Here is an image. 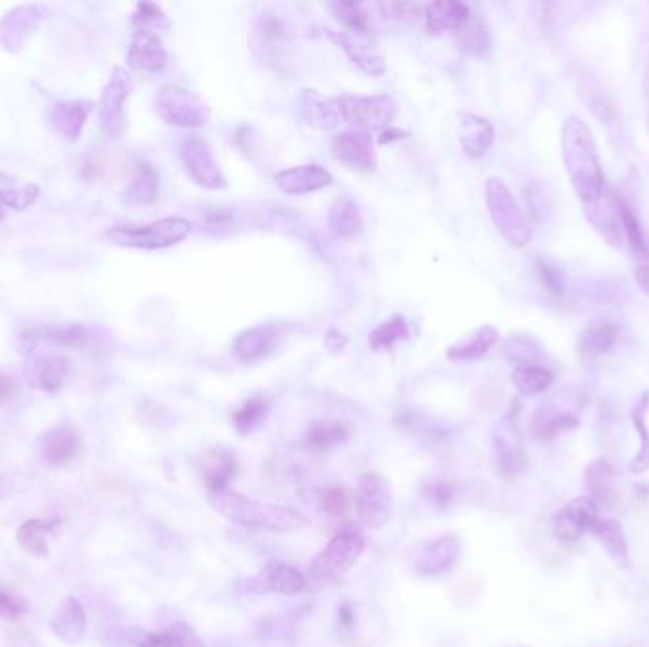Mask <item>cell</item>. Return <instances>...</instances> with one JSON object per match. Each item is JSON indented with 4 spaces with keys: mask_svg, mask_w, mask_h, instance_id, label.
Here are the masks:
<instances>
[{
    "mask_svg": "<svg viewBox=\"0 0 649 647\" xmlns=\"http://www.w3.org/2000/svg\"><path fill=\"white\" fill-rule=\"evenodd\" d=\"M50 627L54 630L57 638L69 646H76L84 640L86 629H88V617L86 610L75 596L65 598L54 617L50 619Z\"/></svg>",
    "mask_w": 649,
    "mask_h": 647,
    "instance_id": "d4e9b609",
    "label": "cell"
},
{
    "mask_svg": "<svg viewBox=\"0 0 649 647\" xmlns=\"http://www.w3.org/2000/svg\"><path fill=\"white\" fill-rule=\"evenodd\" d=\"M505 355L517 363V367L520 365H539V348L538 344L528 338V336H513L507 346H505Z\"/></svg>",
    "mask_w": 649,
    "mask_h": 647,
    "instance_id": "c3c4849f",
    "label": "cell"
},
{
    "mask_svg": "<svg viewBox=\"0 0 649 647\" xmlns=\"http://www.w3.org/2000/svg\"><path fill=\"white\" fill-rule=\"evenodd\" d=\"M160 173L149 162H139L126 190V202L131 205H149L158 198Z\"/></svg>",
    "mask_w": 649,
    "mask_h": 647,
    "instance_id": "d590c367",
    "label": "cell"
},
{
    "mask_svg": "<svg viewBox=\"0 0 649 647\" xmlns=\"http://www.w3.org/2000/svg\"><path fill=\"white\" fill-rule=\"evenodd\" d=\"M617 338H619V327L612 321L598 319L581 333L579 350L585 357H602L612 352Z\"/></svg>",
    "mask_w": 649,
    "mask_h": 647,
    "instance_id": "e575fe53",
    "label": "cell"
},
{
    "mask_svg": "<svg viewBox=\"0 0 649 647\" xmlns=\"http://www.w3.org/2000/svg\"><path fill=\"white\" fill-rule=\"evenodd\" d=\"M422 496L426 498L429 505L445 509L450 505V501L454 498V490L450 484L446 482H429L422 488Z\"/></svg>",
    "mask_w": 649,
    "mask_h": 647,
    "instance_id": "db71d44e",
    "label": "cell"
},
{
    "mask_svg": "<svg viewBox=\"0 0 649 647\" xmlns=\"http://www.w3.org/2000/svg\"><path fill=\"white\" fill-rule=\"evenodd\" d=\"M156 112L173 128H202L211 111L198 95L179 86H166L156 95Z\"/></svg>",
    "mask_w": 649,
    "mask_h": 647,
    "instance_id": "9c48e42d",
    "label": "cell"
},
{
    "mask_svg": "<svg viewBox=\"0 0 649 647\" xmlns=\"http://www.w3.org/2000/svg\"><path fill=\"white\" fill-rule=\"evenodd\" d=\"M268 412H270V403L266 401V397L255 395L247 399L242 407L232 414V424L240 435H249L264 424Z\"/></svg>",
    "mask_w": 649,
    "mask_h": 647,
    "instance_id": "f6af8a7d",
    "label": "cell"
},
{
    "mask_svg": "<svg viewBox=\"0 0 649 647\" xmlns=\"http://www.w3.org/2000/svg\"><path fill=\"white\" fill-rule=\"evenodd\" d=\"M334 158L350 169L372 171L376 167V152L371 135L363 131H342L333 137Z\"/></svg>",
    "mask_w": 649,
    "mask_h": 647,
    "instance_id": "d6986e66",
    "label": "cell"
},
{
    "mask_svg": "<svg viewBox=\"0 0 649 647\" xmlns=\"http://www.w3.org/2000/svg\"><path fill=\"white\" fill-rule=\"evenodd\" d=\"M164 647H205L196 630L185 621H175L162 632Z\"/></svg>",
    "mask_w": 649,
    "mask_h": 647,
    "instance_id": "681fc988",
    "label": "cell"
},
{
    "mask_svg": "<svg viewBox=\"0 0 649 647\" xmlns=\"http://www.w3.org/2000/svg\"><path fill=\"white\" fill-rule=\"evenodd\" d=\"M133 644L137 647H164L162 632H149V630H139L133 638Z\"/></svg>",
    "mask_w": 649,
    "mask_h": 647,
    "instance_id": "680465c9",
    "label": "cell"
},
{
    "mask_svg": "<svg viewBox=\"0 0 649 647\" xmlns=\"http://www.w3.org/2000/svg\"><path fill=\"white\" fill-rule=\"evenodd\" d=\"M291 46H293V38L287 23L276 14L270 12L262 14L251 37V48L255 56L262 59L264 63L272 65L283 61V57L289 54Z\"/></svg>",
    "mask_w": 649,
    "mask_h": 647,
    "instance_id": "9a60e30c",
    "label": "cell"
},
{
    "mask_svg": "<svg viewBox=\"0 0 649 647\" xmlns=\"http://www.w3.org/2000/svg\"><path fill=\"white\" fill-rule=\"evenodd\" d=\"M131 90L133 82L130 73L120 67L112 69L99 103V126L109 139H118L126 131V101Z\"/></svg>",
    "mask_w": 649,
    "mask_h": 647,
    "instance_id": "8fae6325",
    "label": "cell"
},
{
    "mask_svg": "<svg viewBox=\"0 0 649 647\" xmlns=\"http://www.w3.org/2000/svg\"><path fill=\"white\" fill-rule=\"evenodd\" d=\"M460 48L469 56H486L490 50V33L479 14H473L465 21L464 27L456 33Z\"/></svg>",
    "mask_w": 649,
    "mask_h": 647,
    "instance_id": "b9f144b4",
    "label": "cell"
},
{
    "mask_svg": "<svg viewBox=\"0 0 649 647\" xmlns=\"http://www.w3.org/2000/svg\"><path fill=\"white\" fill-rule=\"evenodd\" d=\"M587 403V397L581 389H564L545 401L536 410L532 418L530 431L538 441H551L564 431L579 426L581 410Z\"/></svg>",
    "mask_w": 649,
    "mask_h": 647,
    "instance_id": "5b68a950",
    "label": "cell"
},
{
    "mask_svg": "<svg viewBox=\"0 0 649 647\" xmlns=\"http://www.w3.org/2000/svg\"><path fill=\"white\" fill-rule=\"evenodd\" d=\"M93 103L90 101H59L52 112V122L59 135H63L67 141L75 143L80 139L82 130L86 126L88 116L92 114Z\"/></svg>",
    "mask_w": 649,
    "mask_h": 647,
    "instance_id": "f546056e",
    "label": "cell"
},
{
    "mask_svg": "<svg viewBox=\"0 0 649 647\" xmlns=\"http://www.w3.org/2000/svg\"><path fill=\"white\" fill-rule=\"evenodd\" d=\"M192 232V224L181 217H167L160 221L150 222L145 226H116L107 230V240L120 247L141 249V251H158L173 247L186 240Z\"/></svg>",
    "mask_w": 649,
    "mask_h": 647,
    "instance_id": "3957f363",
    "label": "cell"
},
{
    "mask_svg": "<svg viewBox=\"0 0 649 647\" xmlns=\"http://www.w3.org/2000/svg\"><path fill=\"white\" fill-rule=\"evenodd\" d=\"M355 511L367 528H384L393 517L390 482L378 473L361 475L355 488Z\"/></svg>",
    "mask_w": 649,
    "mask_h": 647,
    "instance_id": "30bf717a",
    "label": "cell"
},
{
    "mask_svg": "<svg viewBox=\"0 0 649 647\" xmlns=\"http://www.w3.org/2000/svg\"><path fill=\"white\" fill-rule=\"evenodd\" d=\"M133 25H135V31L156 33L160 27L167 25L166 14L156 4L141 2V4H137V10L133 14Z\"/></svg>",
    "mask_w": 649,
    "mask_h": 647,
    "instance_id": "f907efd6",
    "label": "cell"
},
{
    "mask_svg": "<svg viewBox=\"0 0 649 647\" xmlns=\"http://www.w3.org/2000/svg\"><path fill=\"white\" fill-rule=\"evenodd\" d=\"M333 183V175L317 164L291 167L276 175V185L281 192L291 196L312 194Z\"/></svg>",
    "mask_w": 649,
    "mask_h": 647,
    "instance_id": "cb8c5ba5",
    "label": "cell"
},
{
    "mask_svg": "<svg viewBox=\"0 0 649 647\" xmlns=\"http://www.w3.org/2000/svg\"><path fill=\"white\" fill-rule=\"evenodd\" d=\"M80 448V435L75 427L63 426L48 429L38 439V452L42 462L48 463L50 467H61L71 462Z\"/></svg>",
    "mask_w": 649,
    "mask_h": 647,
    "instance_id": "7402d4cb",
    "label": "cell"
},
{
    "mask_svg": "<svg viewBox=\"0 0 649 647\" xmlns=\"http://www.w3.org/2000/svg\"><path fill=\"white\" fill-rule=\"evenodd\" d=\"M27 610H29V606L21 596L0 585V619L18 621L27 615Z\"/></svg>",
    "mask_w": 649,
    "mask_h": 647,
    "instance_id": "f5cc1de1",
    "label": "cell"
},
{
    "mask_svg": "<svg viewBox=\"0 0 649 647\" xmlns=\"http://www.w3.org/2000/svg\"><path fill=\"white\" fill-rule=\"evenodd\" d=\"M329 10L333 18L346 29V33L357 37H369L371 33V14L361 2H331Z\"/></svg>",
    "mask_w": 649,
    "mask_h": 647,
    "instance_id": "f35d334b",
    "label": "cell"
},
{
    "mask_svg": "<svg viewBox=\"0 0 649 647\" xmlns=\"http://www.w3.org/2000/svg\"><path fill=\"white\" fill-rule=\"evenodd\" d=\"M207 501L224 518L245 528H262L270 532H293L308 524V518L293 507L253 500L230 488L207 492Z\"/></svg>",
    "mask_w": 649,
    "mask_h": 647,
    "instance_id": "7a4b0ae2",
    "label": "cell"
},
{
    "mask_svg": "<svg viewBox=\"0 0 649 647\" xmlns=\"http://www.w3.org/2000/svg\"><path fill=\"white\" fill-rule=\"evenodd\" d=\"M562 158L581 202L596 204L604 194V171L593 131L575 114L562 124Z\"/></svg>",
    "mask_w": 649,
    "mask_h": 647,
    "instance_id": "6da1fadb",
    "label": "cell"
},
{
    "mask_svg": "<svg viewBox=\"0 0 649 647\" xmlns=\"http://www.w3.org/2000/svg\"><path fill=\"white\" fill-rule=\"evenodd\" d=\"M649 407V393H644L642 401L634 407L632 410V424H634V429L640 437V450L636 452V456L632 458L631 473L634 475H642L649 471V431L646 427V412H648Z\"/></svg>",
    "mask_w": 649,
    "mask_h": 647,
    "instance_id": "ee69618b",
    "label": "cell"
},
{
    "mask_svg": "<svg viewBox=\"0 0 649 647\" xmlns=\"http://www.w3.org/2000/svg\"><path fill=\"white\" fill-rule=\"evenodd\" d=\"M2 183L0 175V204L16 211H23L29 205L35 204L38 198V188L35 185H16L12 177H4Z\"/></svg>",
    "mask_w": 649,
    "mask_h": 647,
    "instance_id": "7dc6e473",
    "label": "cell"
},
{
    "mask_svg": "<svg viewBox=\"0 0 649 647\" xmlns=\"http://www.w3.org/2000/svg\"><path fill=\"white\" fill-rule=\"evenodd\" d=\"M585 488L589 492V498H593L596 503L600 501H610L613 496V473L612 465L604 460L593 462L585 469Z\"/></svg>",
    "mask_w": 649,
    "mask_h": 647,
    "instance_id": "7bdbcfd3",
    "label": "cell"
},
{
    "mask_svg": "<svg viewBox=\"0 0 649 647\" xmlns=\"http://www.w3.org/2000/svg\"><path fill=\"white\" fill-rule=\"evenodd\" d=\"M57 520L54 518H31L25 520L18 528L16 541L18 547L25 555L35 556V558H46L50 549H48V536L50 532L57 528Z\"/></svg>",
    "mask_w": 649,
    "mask_h": 647,
    "instance_id": "836d02e7",
    "label": "cell"
},
{
    "mask_svg": "<svg viewBox=\"0 0 649 647\" xmlns=\"http://www.w3.org/2000/svg\"><path fill=\"white\" fill-rule=\"evenodd\" d=\"M304 589H306V577L300 574L295 566L281 560L266 562L257 574L243 581V591L251 594L295 596Z\"/></svg>",
    "mask_w": 649,
    "mask_h": 647,
    "instance_id": "4fadbf2b",
    "label": "cell"
},
{
    "mask_svg": "<svg viewBox=\"0 0 649 647\" xmlns=\"http://www.w3.org/2000/svg\"><path fill=\"white\" fill-rule=\"evenodd\" d=\"M513 384L522 397H536L551 388L555 376L541 365H520L511 374Z\"/></svg>",
    "mask_w": 649,
    "mask_h": 647,
    "instance_id": "60d3db41",
    "label": "cell"
},
{
    "mask_svg": "<svg viewBox=\"0 0 649 647\" xmlns=\"http://www.w3.org/2000/svg\"><path fill=\"white\" fill-rule=\"evenodd\" d=\"M408 325L403 315H393L386 323H382L378 329L372 331L369 336V344H371L374 352H384L393 348L399 340L407 338Z\"/></svg>",
    "mask_w": 649,
    "mask_h": 647,
    "instance_id": "bcb514c9",
    "label": "cell"
},
{
    "mask_svg": "<svg viewBox=\"0 0 649 647\" xmlns=\"http://www.w3.org/2000/svg\"><path fill=\"white\" fill-rule=\"evenodd\" d=\"M460 143L469 158H483L494 143V126L473 112L460 116Z\"/></svg>",
    "mask_w": 649,
    "mask_h": 647,
    "instance_id": "4316f807",
    "label": "cell"
},
{
    "mask_svg": "<svg viewBox=\"0 0 649 647\" xmlns=\"http://www.w3.org/2000/svg\"><path fill=\"white\" fill-rule=\"evenodd\" d=\"M469 16H471V8L464 2H456V0L433 2L426 10L427 33L431 35H441L445 31L458 33Z\"/></svg>",
    "mask_w": 649,
    "mask_h": 647,
    "instance_id": "f1b7e54d",
    "label": "cell"
},
{
    "mask_svg": "<svg viewBox=\"0 0 649 647\" xmlns=\"http://www.w3.org/2000/svg\"><path fill=\"white\" fill-rule=\"evenodd\" d=\"M181 160L194 183L209 190L226 188L223 169L217 164L209 143L200 135L186 137L181 145Z\"/></svg>",
    "mask_w": 649,
    "mask_h": 647,
    "instance_id": "7c38bea8",
    "label": "cell"
},
{
    "mask_svg": "<svg viewBox=\"0 0 649 647\" xmlns=\"http://www.w3.org/2000/svg\"><path fill=\"white\" fill-rule=\"evenodd\" d=\"M348 435H350L348 427L338 420H317L308 427L304 441L312 450L325 452L338 444L346 443Z\"/></svg>",
    "mask_w": 649,
    "mask_h": 647,
    "instance_id": "ab89813d",
    "label": "cell"
},
{
    "mask_svg": "<svg viewBox=\"0 0 649 647\" xmlns=\"http://www.w3.org/2000/svg\"><path fill=\"white\" fill-rule=\"evenodd\" d=\"M46 18V8L42 6H18L0 19V48L6 52H21L25 42L37 31L40 21Z\"/></svg>",
    "mask_w": 649,
    "mask_h": 647,
    "instance_id": "e0dca14e",
    "label": "cell"
},
{
    "mask_svg": "<svg viewBox=\"0 0 649 647\" xmlns=\"http://www.w3.org/2000/svg\"><path fill=\"white\" fill-rule=\"evenodd\" d=\"M365 545V536L357 528L346 526L338 530L327 547L314 558L310 568L312 577L317 581H333L346 574L363 555Z\"/></svg>",
    "mask_w": 649,
    "mask_h": 647,
    "instance_id": "8992f818",
    "label": "cell"
},
{
    "mask_svg": "<svg viewBox=\"0 0 649 647\" xmlns=\"http://www.w3.org/2000/svg\"><path fill=\"white\" fill-rule=\"evenodd\" d=\"M4 217H6V213H4V205L0 204V222L4 221Z\"/></svg>",
    "mask_w": 649,
    "mask_h": 647,
    "instance_id": "6125c7cd",
    "label": "cell"
},
{
    "mask_svg": "<svg viewBox=\"0 0 649 647\" xmlns=\"http://www.w3.org/2000/svg\"><path fill=\"white\" fill-rule=\"evenodd\" d=\"M613 200H615V207H617V213H619L623 240L627 241L629 247H631L632 255L636 260V268H649V245L640 222L636 219L631 205L625 204L621 200V196L613 194Z\"/></svg>",
    "mask_w": 649,
    "mask_h": 647,
    "instance_id": "d6a6232c",
    "label": "cell"
},
{
    "mask_svg": "<svg viewBox=\"0 0 649 647\" xmlns=\"http://www.w3.org/2000/svg\"><path fill=\"white\" fill-rule=\"evenodd\" d=\"M23 338L33 340V342H46L54 346H63V348H88L92 344L93 333L90 327L86 325H52V327H42L37 331L23 334Z\"/></svg>",
    "mask_w": 649,
    "mask_h": 647,
    "instance_id": "1f68e13d",
    "label": "cell"
},
{
    "mask_svg": "<svg viewBox=\"0 0 649 647\" xmlns=\"http://www.w3.org/2000/svg\"><path fill=\"white\" fill-rule=\"evenodd\" d=\"M591 534L619 568H629L631 566L629 541L625 536L623 524L619 520H615V518H598L593 530H591Z\"/></svg>",
    "mask_w": 649,
    "mask_h": 647,
    "instance_id": "83f0119b",
    "label": "cell"
},
{
    "mask_svg": "<svg viewBox=\"0 0 649 647\" xmlns=\"http://www.w3.org/2000/svg\"><path fill=\"white\" fill-rule=\"evenodd\" d=\"M71 370V363L63 353L33 352L23 367V376L27 384L38 391L56 393L63 388Z\"/></svg>",
    "mask_w": 649,
    "mask_h": 647,
    "instance_id": "2e32d148",
    "label": "cell"
},
{
    "mask_svg": "<svg viewBox=\"0 0 649 647\" xmlns=\"http://www.w3.org/2000/svg\"><path fill=\"white\" fill-rule=\"evenodd\" d=\"M338 621H340V625H342L344 629H352L355 617H353L352 606H350V604H342V606L338 608Z\"/></svg>",
    "mask_w": 649,
    "mask_h": 647,
    "instance_id": "91938a15",
    "label": "cell"
},
{
    "mask_svg": "<svg viewBox=\"0 0 649 647\" xmlns=\"http://www.w3.org/2000/svg\"><path fill=\"white\" fill-rule=\"evenodd\" d=\"M342 120L355 131H386L397 114L390 95H342L338 97Z\"/></svg>",
    "mask_w": 649,
    "mask_h": 647,
    "instance_id": "ba28073f",
    "label": "cell"
},
{
    "mask_svg": "<svg viewBox=\"0 0 649 647\" xmlns=\"http://www.w3.org/2000/svg\"><path fill=\"white\" fill-rule=\"evenodd\" d=\"M167 52L160 37L150 31H135L128 48V65L135 71L158 73L166 67Z\"/></svg>",
    "mask_w": 649,
    "mask_h": 647,
    "instance_id": "603a6c76",
    "label": "cell"
},
{
    "mask_svg": "<svg viewBox=\"0 0 649 647\" xmlns=\"http://www.w3.org/2000/svg\"><path fill=\"white\" fill-rule=\"evenodd\" d=\"M378 10L382 18L393 21L397 25H405L420 16V6L412 2H380Z\"/></svg>",
    "mask_w": 649,
    "mask_h": 647,
    "instance_id": "816d5d0a",
    "label": "cell"
},
{
    "mask_svg": "<svg viewBox=\"0 0 649 647\" xmlns=\"http://www.w3.org/2000/svg\"><path fill=\"white\" fill-rule=\"evenodd\" d=\"M539 276L543 279V285L553 293L560 296L564 293V274L558 270L557 266L549 262H539Z\"/></svg>",
    "mask_w": 649,
    "mask_h": 647,
    "instance_id": "9f6ffc18",
    "label": "cell"
},
{
    "mask_svg": "<svg viewBox=\"0 0 649 647\" xmlns=\"http://www.w3.org/2000/svg\"><path fill=\"white\" fill-rule=\"evenodd\" d=\"M405 135H407V133H403V131L388 128V130L382 131L380 143H382V145H386V143H391V141H399V139H405Z\"/></svg>",
    "mask_w": 649,
    "mask_h": 647,
    "instance_id": "94428289",
    "label": "cell"
},
{
    "mask_svg": "<svg viewBox=\"0 0 649 647\" xmlns=\"http://www.w3.org/2000/svg\"><path fill=\"white\" fill-rule=\"evenodd\" d=\"M484 190L490 217L503 240L513 247H526L532 241V228L513 192L498 177H490Z\"/></svg>",
    "mask_w": 649,
    "mask_h": 647,
    "instance_id": "277c9868",
    "label": "cell"
},
{
    "mask_svg": "<svg viewBox=\"0 0 649 647\" xmlns=\"http://www.w3.org/2000/svg\"><path fill=\"white\" fill-rule=\"evenodd\" d=\"M460 556V539L456 536H441L426 543L414 560V572L422 577L441 575L448 572Z\"/></svg>",
    "mask_w": 649,
    "mask_h": 647,
    "instance_id": "ffe728a7",
    "label": "cell"
},
{
    "mask_svg": "<svg viewBox=\"0 0 649 647\" xmlns=\"http://www.w3.org/2000/svg\"><path fill=\"white\" fill-rule=\"evenodd\" d=\"M598 518H600V505L593 498L589 496L575 498L568 501L553 517V534L562 543H575L593 530Z\"/></svg>",
    "mask_w": 649,
    "mask_h": 647,
    "instance_id": "5bb4252c",
    "label": "cell"
},
{
    "mask_svg": "<svg viewBox=\"0 0 649 647\" xmlns=\"http://www.w3.org/2000/svg\"><path fill=\"white\" fill-rule=\"evenodd\" d=\"M279 340V329L276 325H259L238 334L234 340V355L242 363H257L266 355L276 350Z\"/></svg>",
    "mask_w": 649,
    "mask_h": 647,
    "instance_id": "484cf974",
    "label": "cell"
},
{
    "mask_svg": "<svg viewBox=\"0 0 649 647\" xmlns=\"http://www.w3.org/2000/svg\"><path fill=\"white\" fill-rule=\"evenodd\" d=\"M200 469H202V481H204L207 492H217V490L228 488V484L238 473L236 458L223 448L207 452Z\"/></svg>",
    "mask_w": 649,
    "mask_h": 647,
    "instance_id": "4dcf8cb0",
    "label": "cell"
},
{
    "mask_svg": "<svg viewBox=\"0 0 649 647\" xmlns=\"http://www.w3.org/2000/svg\"><path fill=\"white\" fill-rule=\"evenodd\" d=\"M298 116L317 130H336L342 124L338 97H325L316 90H302L298 97Z\"/></svg>",
    "mask_w": 649,
    "mask_h": 647,
    "instance_id": "44dd1931",
    "label": "cell"
},
{
    "mask_svg": "<svg viewBox=\"0 0 649 647\" xmlns=\"http://www.w3.org/2000/svg\"><path fill=\"white\" fill-rule=\"evenodd\" d=\"M492 444L496 454V465L503 477H519L528 467V456L524 452V441L520 431L519 403H513L494 427Z\"/></svg>",
    "mask_w": 649,
    "mask_h": 647,
    "instance_id": "52a82bcc",
    "label": "cell"
},
{
    "mask_svg": "<svg viewBox=\"0 0 649 647\" xmlns=\"http://www.w3.org/2000/svg\"><path fill=\"white\" fill-rule=\"evenodd\" d=\"M319 505L325 513L329 515H334V517H340L346 513V494L342 488H327L319 494Z\"/></svg>",
    "mask_w": 649,
    "mask_h": 647,
    "instance_id": "11a10c76",
    "label": "cell"
},
{
    "mask_svg": "<svg viewBox=\"0 0 649 647\" xmlns=\"http://www.w3.org/2000/svg\"><path fill=\"white\" fill-rule=\"evenodd\" d=\"M500 338V333L496 327L484 325L479 331L469 334L465 340L454 344L448 350V357L454 361H477L490 352Z\"/></svg>",
    "mask_w": 649,
    "mask_h": 647,
    "instance_id": "8d00e7d4",
    "label": "cell"
},
{
    "mask_svg": "<svg viewBox=\"0 0 649 647\" xmlns=\"http://www.w3.org/2000/svg\"><path fill=\"white\" fill-rule=\"evenodd\" d=\"M363 226L359 205L348 196L336 198L329 209V228L338 238H353Z\"/></svg>",
    "mask_w": 649,
    "mask_h": 647,
    "instance_id": "74e56055",
    "label": "cell"
},
{
    "mask_svg": "<svg viewBox=\"0 0 649 647\" xmlns=\"http://www.w3.org/2000/svg\"><path fill=\"white\" fill-rule=\"evenodd\" d=\"M19 391L21 388H19L18 380L6 372H0V405H8V403L16 401Z\"/></svg>",
    "mask_w": 649,
    "mask_h": 647,
    "instance_id": "6f0895ef",
    "label": "cell"
},
{
    "mask_svg": "<svg viewBox=\"0 0 649 647\" xmlns=\"http://www.w3.org/2000/svg\"><path fill=\"white\" fill-rule=\"evenodd\" d=\"M323 35H327L331 42H334L338 48H342L353 65H357L363 73L372 76L386 73L384 57L380 56L378 48L372 44L369 37H357L346 31H334V29H323Z\"/></svg>",
    "mask_w": 649,
    "mask_h": 647,
    "instance_id": "ac0fdd59",
    "label": "cell"
}]
</instances>
